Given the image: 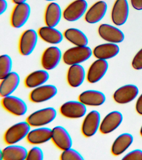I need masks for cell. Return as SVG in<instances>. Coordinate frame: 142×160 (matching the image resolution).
Wrapping results in <instances>:
<instances>
[{
  "label": "cell",
  "mask_w": 142,
  "mask_h": 160,
  "mask_svg": "<svg viewBox=\"0 0 142 160\" xmlns=\"http://www.w3.org/2000/svg\"><path fill=\"white\" fill-rule=\"evenodd\" d=\"M31 126L26 121L17 122L12 125L5 132L3 138L7 144H16L27 138L31 131Z\"/></svg>",
  "instance_id": "cell-3"
},
{
  "label": "cell",
  "mask_w": 142,
  "mask_h": 160,
  "mask_svg": "<svg viewBox=\"0 0 142 160\" xmlns=\"http://www.w3.org/2000/svg\"><path fill=\"white\" fill-rule=\"evenodd\" d=\"M100 113L93 110L88 112L83 120L81 126V132L86 137H92L99 130L101 123Z\"/></svg>",
  "instance_id": "cell-9"
},
{
  "label": "cell",
  "mask_w": 142,
  "mask_h": 160,
  "mask_svg": "<svg viewBox=\"0 0 142 160\" xmlns=\"http://www.w3.org/2000/svg\"><path fill=\"white\" fill-rule=\"evenodd\" d=\"M132 66L134 69L142 70V48L137 52L133 58Z\"/></svg>",
  "instance_id": "cell-33"
},
{
  "label": "cell",
  "mask_w": 142,
  "mask_h": 160,
  "mask_svg": "<svg viewBox=\"0 0 142 160\" xmlns=\"http://www.w3.org/2000/svg\"><path fill=\"white\" fill-rule=\"evenodd\" d=\"M139 89L135 85H124L117 89L113 93L115 101L120 104H125L134 101L139 94Z\"/></svg>",
  "instance_id": "cell-13"
},
{
  "label": "cell",
  "mask_w": 142,
  "mask_h": 160,
  "mask_svg": "<svg viewBox=\"0 0 142 160\" xmlns=\"http://www.w3.org/2000/svg\"><path fill=\"white\" fill-rule=\"evenodd\" d=\"M93 54V51L88 46H75L65 51L62 59L68 66L81 64L89 59Z\"/></svg>",
  "instance_id": "cell-1"
},
{
  "label": "cell",
  "mask_w": 142,
  "mask_h": 160,
  "mask_svg": "<svg viewBox=\"0 0 142 160\" xmlns=\"http://www.w3.org/2000/svg\"><path fill=\"white\" fill-rule=\"evenodd\" d=\"M28 152L24 146L16 144L8 145L1 151L0 160H26Z\"/></svg>",
  "instance_id": "cell-23"
},
{
  "label": "cell",
  "mask_w": 142,
  "mask_h": 160,
  "mask_svg": "<svg viewBox=\"0 0 142 160\" xmlns=\"http://www.w3.org/2000/svg\"><path fill=\"white\" fill-rule=\"evenodd\" d=\"M57 92L58 89L54 85L44 84L33 88L30 93L29 99L34 103H42L53 98Z\"/></svg>",
  "instance_id": "cell-11"
},
{
  "label": "cell",
  "mask_w": 142,
  "mask_h": 160,
  "mask_svg": "<svg viewBox=\"0 0 142 160\" xmlns=\"http://www.w3.org/2000/svg\"><path fill=\"white\" fill-rule=\"evenodd\" d=\"M51 140L59 149L64 151L71 148L73 141L69 132L64 127L58 126L52 129Z\"/></svg>",
  "instance_id": "cell-16"
},
{
  "label": "cell",
  "mask_w": 142,
  "mask_h": 160,
  "mask_svg": "<svg viewBox=\"0 0 142 160\" xmlns=\"http://www.w3.org/2000/svg\"><path fill=\"white\" fill-rule=\"evenodd\" d=\"M135 109L139 114L142 115V93L137 99L135 103Z\"/></svg>",
  "instance_id": "cell-35"
},
{
  "label": "cell",
  "mask_w": 142,
  "mask_h": 160,
  "mask_svg": "<svg viewBox=\"0 0 142 160\" xmlns=\"http://www.w3.org/2000/svg\"><path fill=\"white\" fill-rule=\"evenodd\" d=\"M52 129L39 127L31 130L27 136V141L31 144L40 145L51 140Z\"/></svg>",
  "instance_id": "cell-24"
},
{
  "label": "cell",
  "mask_w": 142,
  "mask_h": 160,
  "mask_svg": "<svg viewBox=\"0 0 142 160\" xmlns=\"http://www.w3.org/2000/svg\"><path fill=\"white\" fill-rule=\"evenodd\" d=\"M2 105L6 111L16 116H23L28 111L26 102L22 98L12 95L3 98Z\"/></svg>",
  "instance_id": "cell-8"
},
{
  "label": "cell",
  "mask_w": 142,
  "mask_h": 160,
  "mask_svg": "<svg viewBox=\"0 0 142 160\" xmlns=\"http://www.w3.org/2000/svg\"><path fill=\"white\" fill-rule=\"evenodd\" d=\"M38 33V36L43 41L52 45L60 43L64 38L63 34L55 27L47 26L40 28Z\"/></svg>",
  "instance_id": "cell-26"
},
{
  "label": "cell",
  "mask_w": 142,
  "mask_h": 160,
  "mask_svg": "<svg viewBox=\"0 0 142 160\" xmlns=\"http://www.w3.org/2000/svg\"><path fill=\"white\" fill-rule=\"evenodd\" d=\"M38 32L32 29L26 30L21 35L18 42L20 53L28 56L34 51L38 42Z\"/></svg>",
  "instance_id": "cell-4"
},
{
  "label": "cell",
  "mask_w": 142,
  "mask_h": 160,
  "mask_svg": "<svg viewBox=\"0 0 142 160\" xmlns=\"http://www.w3.org/2000/svg\"><path fill=\"white\" fill-rule=\"evenodd\" d=\"M48 71L38 70L33 71L26 77L24 84L27 88H35L45 84L49 80Z\"/></svg>",
  "instance_id": "cell-28"
},
{
  "label": "cell",
  "mask_w": 142,
  "mask_h": 160,
  "mask_svg": "<svg viewBox=\"0 0 142 160\" xmlns=\"http://www.w3.org/2000/svg\"><path fill=\"white\" fill-rule=\"evenodd\" d=\"M78 100L86 106H99L105 102V95L101 91L88 90L83 91L78 96Z\"/></svg>",
  "instance_id": "cell-20"
},
{
  "label": "cell",
  "mask_w": 142,
  "mask_h": 160,
  "mask_svg": "<svg viewBox=\"0 0 142 160\" xmlns=\"http://www.w3.org/2000/svg\"><path fill=\"white\" fill-rule=\"evenodd\" d=\"M86 77L85 70L81 64L70 66L67 73V82L71 87L76 88L80 86Z\"/></svg>",
  "instance_id": "cell-25"
},
{
  "label": "cell",
  "mask_w": 142,
  "mask_h": 160,
  "mask_svg": "<svg viewBox=\"0 0 142 160\" xmlns=\"http://www.w3.org/2000/svg\"><path fill=\"white\" fill-rule=\"evenodd\" d=\"M133 135L129 133L120 135L115 140L111 146V153L115 156H120L125 152L133 142Z\"/></svg>",
  "instance_id": "cell-27"
},
{
  "label": "cell",
  "mask_w": 142,
  "mask_h": 160,
  "mask_svg": "<svg viewBox=\"0 0 142 160\" xmlns=\"http://www.w3.org/2000/svg\"><path fill=\"white\" fill-rule=\"evenodd\" d=\"M1 80L0 95L3 98L12 95L17 90L20 82V77L17 72L12 71Z\"/></svg>",
  "instance_id": "cell-19"
},
{
  "label": "cell",
  "mask_w": 142,
  "mask_h": 160,
  "mask_svg": "<svg viewBox=\"0 0 142 160\" xmlns=\"http://www.w3.org/2000/svg\"><path fill=\"white\" fill-rule=\"evenodd\" d=\"M63 12L60 6L57 2H50L46 7L44 13L46 26L56 27L60 22Z\"/></svg>",
  "instance_id": "cell-22"
},
{
  "label": "cell",
  "mask_w": 142,
  "mask_h": 160,
  "mask_svg": "<svg viewBox=\"0 0 142 160\" xmlns=\"http://www.w3.org/2000/svg\"><path fill=\"white\" fill-rule=\"evenodd\" d=\"M13 62L10 56L3 54L0 56V79L4 78L12 72Z\"/></svg>",
  "instance_id": "cell-30"
},
{
  "label": "cell",
  "mask_w": 142,
  "mask_h": 160,
  "mask_svg": "<svg viewBox=\"0 0 142 160\" xmlns=\"http://www.w3.org/2000/svg\"><path fill=\"white\" fill-rule=\"evenodd\" d=\"M88 9L86 0H75L71 2L63 11V17L68 22H75L85 16Z\"/></svg>",
  "instance_id": "cell-5"
},
{
  "label": "cell",
  "mask_w": 142,
  "mask_h": 160,
  "mask_svg": "<svg viewBox=\"0 0 142 160\" xmlns=\"http://www.w3.org/2000/svg\"><path fill=\"white\" fill-rule=\"evenodd\" d=\"M132 7L138 11L142 10V0H130Z\"/></svg>",
  "instance_id": "cell-36"
},
{
  "label": "cell",
  "mask_w": 142,
  "mask_h": 160,
  "mask_svg": "<svg viewBox=\"0 0 142 160\" xmlns=\"http://www.w3.org/2000/svg\"><path fill=\"white\" fill-rule=\"evenodd\" d=\"M122 159L142 160V150L139 149L133 150L126 154Z\"/></svg>",
  "instance_id": "cell-34"
},
{
  "label": "cell",
  "mask_w": 142,
  "mask_h": 160,
  "mask_svg": "<svg viewBox=\"0 0 142 160\" xmlns=\"http://www.w3.org/2000/svg\"><path fill=\"white\" fill-rule=\"evenodd\" d=\"M27 0H12V2L14 3L15 4H18L25 3L27 2Z\"/></svg>",
  "instance_id": "cell-38"
},
{
  "label": "cell",
  "mask_w": 142,
  "mask_h": 160,
  "mask_svg": "<svg viewBox=\"0 0 142 160\" xmlns=\"http://www.w3.org/2000/svg\"><path fill=\"white\" fill-rule=\"evenodd\" d=\"M108 5L105 1H97L88 9L85 15V20L90 24H95L101 21L106 13Z\"/></svg>",
  "instance_id": "cell-18"
},
{
  "label": "cell",
  "mask_w": 142,
  "mask_h": 160,
  "mask_svg": "<svg viewBox=\"0 0 142 160\" xmlns=\"http://www.w3.org/2000/svg\"><path fill=\"white\" fill-rule=\"evenodd\" d=\"M123 121V116L120 111H112L106 115L101 121L99 131L103 134H108L115 131Z\"/></svg>",
  "instance_id": "cell-17"
},
{
  "label": "cell",
  "mask_w": 142,
  "mask_h": 160,
  "mask_svg": "<svg viewBox=\"0 0 142 160\" xmlns=\"http://www.w3.org/2000/svg\"><path fill=\"white\" fill-rule=\"evenodd\" d=\"M44 158V154L40 148L35 146L28 152L27 160H42Z\"/></svg>",
  "instance_id": "cell-32"
},
{
  "label": "cell",
  "mask_w": 142,
  "mask_h": 160,
  "mask_svg": "<svg viewBox=\"0 0 142 160\" xmlns=\"http://www.w3.org/2000/svg\"><path fill=\"white\" fill-rule=\"evenodd\" d=\"M44 1H48V2H55V1H57V0H44Z\"/></svg>",
  "instance_id": "cell-39"
},
{
  "label": "cell",
  "mask_w": 142,
  "mask_h": 160,
  "mask_svg": "<svg viewBox=\"0 0 142 160\" xmlns=\"http://www.w3.org/2000/svg\"><path fill=\"white\" fill-rule=\"evenodd\" d=\"M63 36L66 40L75 46H87L88 39L85 34L78 28H69L64 31Z\"/></svg>",
  "instance_id": "cell-29"
},
{
  "label": "cell",
  "mask_w": 142,
  "mask_h": 160,
  "mask_svg": "<svg viewBox=\"0 0 142 160\" xmlns=\"http://www.w3.org/2000/svg\"><path fill=\"white\" fill-rule=\"evenodd\" d=\"M61 114L66 118L77 119L85 116L87 112L86 106L78 100L67 101L60 108Z\"/></svg>",
  "instance_id": "cell-10"
},
{
  "label": "cell",
  "mask_w": 142,
  "mask_h": 160,
  "mask_svg": "<svg viewBox=\"0 0 142 160\" xmlns=\"http://www.w3.org/2000/svg\"><path fill=\"white\" fill-rule=\"evenodd\" d=\"M56 116L55 108L47 107L32 112L28 116L26 121L32 127H43L53 122Z\"/></svg>",
  "instance_id": "cell-2"
},
{
  "label": "cell",
  "mask_w": 142,
  "mask_h": 160,
  "mask_svg": "<svg viewBox=\"0 0 142 160\" xmlns=\"http://www.w3.org/2000/svg\"><path fill=\"white\" fill-rule=\"evenodd\" d=\"M140 134L141 136L142 137V126H141V127L140 129Z\"/></svg>",
  "instance_id": "cell-40"
},
{
  "label": "cell",
  "mask_w": 142,
  "mask_h": 160,
  "mask_svg": "<svg viewBox=\"0 0 142 160\" xmlns=\"http://www.w3.org/2000/svg\"><path fill=\"white\" fill-rule=\"evenodd\" d=\"M31 12L30 6L27 2L16 4L11 15V26L14 28H21L29 19Z\"/></svg>",
  "instance_id": "cell-6"
},
{
  "label": "cell",
  "mask_w": 142,
  "mask_h": 160,
  "mask_svg": "<svg viewBox=\"0 0 142 160\" xmlns=\"http://www.w3.org/2000/svg\"><path fill=\"white\" fill-rule=\"evenodd\" d=\"M8 8V2L6 0H0V14L4 13Z\"/></svg>",
  "instance_id": "cell-37"
},
{
  "label": "cell",
  "mask_w": 142,
  "mask_h": 160,
  "mask_svg": "<svg viewBox=\"0 0 142 160\" xmlns=\"http://www.w3.org/2000/svg\"><path fill=\"white\" fill-rule=\"evenodd\" d=\"M120 51L117 44L107 42L98 45L93 50V54L98 59L107 60L113 58Z\"/></svg>",
  "instance_id": "cell-21"
},
{
  "label": "cell",
  "mask_w": 142,
  "mask_h": 160,
  "mask_svg": "<svg viewBox=\"0 0 142 160\" xmlns=\"http://www.w3.org/2000/svg\"><path fill=\"white\" fill-rule=\"evenodd\" d=\"M108 66L109 65L106 60L97 59L88 68L86 74L87 81L92 84L99 82L105 76Z\"/></svg>",
  "instance_id": "cell-15"
},
{
  "label": "cell",
  "mask_w": 142,
  "mask_h": 160,
  "mask_svg": "<svg viewBox=\"0 0 142 160\" xmlns=\"http://www.w3.org/2000/svg\"><path fill=\"white\" fill-rule=\"evenodd\" d=\"M98 33L101 38L110 43H121L125 39L124 34L121 30L108 24H101L98 27Z\"/></svg>",
  "instance_id": "cell-12"
},
{
  "label": "cell",
  "mask_w": 142,
  "mask_h": 160,
  "mask_svg": "<svg viewBox=\"0 0 142 160\" xmlns=\"http://www.w3.org/2000/svg\"><path fill=\"white\" fill-rule=\"evenodd\" d=\"M129 13V4L127 0H116L111 14L112 22L116 26H123L127 22Z\"/></svg>",
  "instance_id": "cell-14"
},
{
  "label": "cell",
  "mask_w": 142,
  "mask_h": 160,
  "mask_svg": "<svg viewBox=\"0 0 142 160\" xmlns=\"http://www.w3.org/2000/svg\"><path fill=\"white\" fill-rule=\"evenodd\" d=\"M63 54L59 48L51 46L46 48L42 53L41 64L44 69L51 71L56 68L63 58Z\"/></svg>",
  "instance_id": "cell-7"
},
{
  "label": "cell",
  "mask_w": 142,
  "mask_h": 160,
  "mask_svg": "<svg viewBox=\"0 0 142 160\" xmlns=\"http://www.w3.org/2000/svg\"><path fill=\"white\" fill-rule=\"evenodd\" d=\"M60 159L61 160H83V156L78 151L71 148L63 151Z\"/></svg>",
  "instance_id": "cell-31"
}]
</instances>
